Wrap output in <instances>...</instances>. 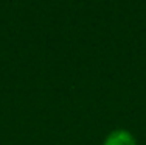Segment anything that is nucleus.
I'll return each mask as SVG.
<instances>
[{
	"label": "nucleus",
	"instance_id": "1",
	"mask_svg": "<svg viewBox=\"0 0 146 145\" xmlns=\"http://www.w3.org/2000/svg\"><path fill=\"white\" fill-rule=\"evenodd\" d=\"M103 145H137V139L131 131L117 128L106 136Z\"/></svg>",
	"mask_w": 146,
	"mask_h": 145
}]
</instances>
